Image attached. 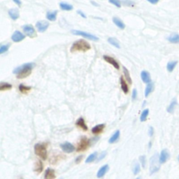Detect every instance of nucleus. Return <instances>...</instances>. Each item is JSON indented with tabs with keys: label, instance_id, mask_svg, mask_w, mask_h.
<instances>
[{
	"label": "nucleus",
	"instance_id": "obj_1",
	"mask_svg": "<svg viewBox=\"0 0 179 179\" xmlns=\"http://www.w3.org/2000/svg\"><path fill=\"white\" fill-rule=\"evenodd\" d=\"M34 64L26 63L20 67H17L14 70V73L17 74L16 77L18 79H23L28 77L32 73V69H33Z\"/></svg>",
	"mask_w": 179,
	"mask_h": 179
},
{
	"label": "nucleus",
	"instance_id": "obj_2",
	"mask_svg": "<svg viewBox=\"0 0 179 179\" xmlns=\"http://www.w3.org/2000/svg\"><path fill=\"white\" fill-rule=\"evenodd\" d=\"M91 48L90 43L87 42L85 40L83 39H80L78 41H75L72 45V46L71 47V52H85V51H88Z\"/></svg>",
	"mask_w": 179,
	"mask_h": 179
},
{
	"label": "nucleus",
	"instance_id": "obj_3",
	"mask_svg": "<svg viewBox=\"0 0 179 179\" xmlns=\"http://www.w3.org/2000/svg\"><path fill=\"white\" fill-rule=\"evenodd\" d=\"M34 153L43 160H46L47 159V149L45 145L41 144V143H36L34 146Z\"/></svg>",
	"mask_w": 179,
	"mask_h": 179
},
{
	"label": "nucleus",
	"instance_id": "obj_4",
	"mask_svg": "<svg viewBox=\"0 0 179 179\" xmlns=\"http://www.w3.org/2000/svg\"><path fill=\"white\" fill-rule=\"evenodd\" d=\"M150 173L153 174L159 171L160 168V162L159 160V156L157 154H155L150 159Z\"/></svg>",
	"mask_w": 179,
	"mask_h": 179
},
{
	"label": "nucleus",
	"instance_id": "obj_5",
	"mask_svg": "<svg viewBox=\"0 0 179 179\" xmlns=\"http://www.w3.org/2000/svg\"><path fill=\"white\" fill-rule=\"evenodd\" d=\"M90 146V141L87 137L83 136L80 138L77 147V151L78 152H83L87 150Z\"/></svg>",
	"mask_w": 179,
	"mask_h": 179
},
{
	"label": "nucleus",
	"instance_id": "obj_6",
	"mask_svg": "<svg viewBox=\"0 0 179 179\" xmlns=\"http://www.w3.org/2000/svg\"><path fill=\"white\" fill-rule=\"evenodd\" d=\"M72 34L74 35L81 36L84 37L85 39H87L93 40V41H95L99 40V38H98V37L95 36V35L92 34L88 33V32H85L83 31H79V30H72Z\"/></svg>",
	"mask_w": 179,
	"mask_h": 179
},
{
	"label": "nucleus",
	"instance_id": "obj_7",
	"mask_svg": "<svg viewBox=\"0 0 179 179\" xmlns=\"http://www.w3.org/2000/svg\"><path fill=\"white\" fill-rule=\"evenodd\" d=\"M22 30H23L24 32L28 36L33 38L36 36V31H35V29L34 28V27L32 25H26L22 26Z\"/></svg>",
	"mask_w": 179,
	"mask_h": 179
},
{
	"label": "nucleus",
	"instance_id": "obj_8",
	"mask_svg": "<svg viewBox=\"0 0 179 179\" xmlns=\"http://www.w3.org/2000/svg\"><path fill=\"white\" fill-rule=\"evenodd\" d=\"M49 27V22L46 21V20H41V21H38L36 24V27L39 32L42 33L46 31V30Z\"/></svg>",
	"mask_w": 179,
	"mask_h": 179
},
{
	"label": "nucleus",
	"instance_id": "obj_9",
	"mask_svg": "<svg viewBox=\"0 0 179 179\" xmlns=\"http://www.w3.org/2000/svg\"><path fill=\"white\" fill-rule=\"evenodd\" d=\"M60 148H62V150L64 152L67 153H72L75 151V147H74V146H73L72 143L69 142L62 143V144L60 145Z\"/></svg>",
	"mask_w": 179,
	"mask_h": 179
},
{
	"label": "nucleus",
	"instance_id": "obj_10",
	"mask_svg": "<svg viewBox=\"0 0 179 179\" xmlns=\"http://www.w3.org/2000/svg\"><path fill=\"white\" fill-rule=\"evenodd\" d=\"M25 38V35L22 34V32L20 31H16L13 34L12 36H11V39L14 41V42H20L22 41Z\"/></svg>",
	"mask_w": 179,
	"mask_h": 179
},
{
	"label": "nucleus",
	"instance_id": "obj_11",
	"mask_svg": "<svg viewBox=\"0 0 179 179\" xmlns=\"http://www.w3.org/2000/svg\"><path fill=\"white\" fill-rule=\"evenodd\" d=\"M104 59L106 61V62L108 63L111 64V65L113 66V67H115L116 69H119L120 68V66H119V64L118 63L117 61L114 58L110 57V56H108V55H104Z\"/></svg>",
	"mask_w": 179,
	"mask_h": 179
},
{
	"label": "nucleus",
	"instance_id": "obj_12",
	"mask_svg": "<svg viewBox=\"0 0 179 179\" xmlns=\"http://www.w3.org/2000/svg\"><path fill=\"white\" fill-rule=\"evenodd\" d=\"M169 154L168 151L167 149H164L161 151L160 155L159 156V160L161 164H164L167 162V159H169Z\"/></svg>",
	"mask_w": 179,
	"mask_h": 179
},
{
	"label": "nucleus",
	"instance_id": "obj_13",
	"mask_svg": "<svg viewBox=\"0 0 179 179\" xmlns=\"http://www.w3.org/2000/svg\"><path fill=\"white\" fill-rule=\"evenodd\" d=\"M9 15L11 17V18L14 20H16L20 17V14H19V10L17 8H14L9 11Z\"/></svg>",
	"mask_w": 179,
	"mask_h": 179
},
{
	"label": "nucleus",
	"instance_id": "obj_14",
	"mask_svg": "<svg viewBox=\"0 0 179 179\" xmlns=\"http://www.w3.org/2000/svg\"><path fill=\"white\" fill-rule=\"evenodd\" d=\"M76 125L77 127L82 129V130H84V131H88V127L87 126L86 124H85L84 119H83V118H80L78 119L76 122Z\"/></svg>",
	"mask_w": 179,
	"mask_h": 179
},
{
	"label": "nucleus",
	"instance_id": "obj_15",
	"mask_svg": "<svg viewBox=\"0 0 179 179\" xmlns=\"http://www.w3.org/2000/svg\"><path fill=\"white\" fill-rule=\"evenodd\" d=\"M141 77L143 83H148L151 82V75H150L149 72H147V71H142L141 73Z\"/></svg>",
	"mask_w": 179,
	"mask_h": 179
},
{
	"label": "nucleus",
	"instance_id": "obj_16",
	"mask_svg": "<svg viewBox=\"0 0 179 179\" xmlns=\"http://www.w3.org/2000/svg\"><path fill=\"white\" fill-rule=\"evenodd\" d=\"M109 169V167L108 164H105V165H104L103 167H101V168L99 169V170L98 171L97 174V178H102V177L106 174V172H108Z\"/></svg>",
	"mask_w": 179,
	"mask_h": 179
},
{
	"label": "nucleus",
	"instance_id": "obj_17",
	"mask_svg": "<svg viewBox=\"0 0 179 179\" xmlns=\"http://www.w3.org/2000/svg\"><path fill=\"white\" fill-rule=\"evenodd\" d=\"M44 178L46 179H53L55 178V173L54 169L48 168L45 172Z\"/></svg>",
	"mask_w": 179,
	"mask_h": 179
},
{
	"label": "nucleus",
	"instance_id": "obj_18",
	"mask_svg": "<svg viewBox=\"0 0 179 179\" xmlns=\"http://www.w3.org/2000/svg\"><path fill=\"white\" fill-rule=\"evenodd\" d=\"M57 11H48L46 14V18L50 21H55L57 19Z\"/></svg>",
	"mask_w": 179,
	"mask_h": 179
},
{
	"label": "nucleus",
	"instance_id": "obj_19",
	"mask_svg": "<svg viewBox=\"0 0 179 179\" xmlns=\"http://www.w3.org/2000/svg\"><path fill=\"white\" fill-rule=\"evenodd\" d=\"M104 127H105V125H104V124L97 125L92 129V132H93L94 134H100L101 132H102L103 130H104Z\"/></svg>",
	"mask_w": 179,
	"mask_h": 179
},
{
	"label": "nucleus",
	"instance_id": "obj_20",
	"mask_svg": "<svg viewBox=\"0 0 179 179\" xmlns=\"http://www.w3.org/2000/svg\"><path fill=\"white\" fill-rule=\"evenodd\" d=\"M168 41L172 43H179V34L176 33L172 34L168 37Z\"/></svg>",
	"mask_w": 179,
	"mask_h": 179
},
{
	"label": "nucleus",
	"instance_id": "obj_21",
	"mask_svg": "<svg viewBox=\"0 0 179 179\" xmlns=\"http://www.w3.org/2000/svg\"><path fill=\"white\" fill-rule=\"evenodd\" d=\"M113 22H114V24H115V25L118 27V28L121 29V30L125 29V24H124L123 22H122L120 19H119L118 18L114 17L113 18Z\"/></svg>",
	"mask_w": 179,
	"mask_h": 179
},
{
	"label": "nucleus",
	"instance_id": "obj_22",
	"mask_svg": "<svg viewBox=\"0 0 179 179\" xmlns=\"http://www.w3.org/2000/svg\"><path fill=\"white\" fill-rule=\"evenodd\" d=\"M43 166L42 162L41 161L38 160L37 162H36V163L34 164V171L36 173L40 174L41 172L43 171Z\"/></svg>",
	"mask_w": 179,
	"mask_h": 179
},
{
	"label": "nucleus",
	"instance_id": "obj_23",
	"mask_svg": "<svg viewBox=\"0 0 179 179\" xmlns=\"http://www.w3.org/2000/svg\"><path fill=\"white\" fill-rule=\"evenodd\" d=\"M59 7L60 9H62V11H72L73 9V6L72 4H69L68 3H66V2H61L59 4Z\"/></svg>",
	"mask_w": 179,
	"mask_h": 179
},
{
	"label": "nucleus",
	"instance_id": "obj_24",
	"mask_svg": "<svg viewBox=\"0 0 179 179\" xmlns=\"http://www.w3.org/2000/svg\"><path fill=\"white\" fill-rule=\"evenodd\" d=\"M119 137H120V131H119V130H117V131L112 135V136L109 138V143H116V141L119 139Z\"/></svg>",
	"mask_w": 179,
	"mask_h": 179
},
{
	"label": "nucleus",
	"instance_id": "obj_25",
	"mask_svg": "<svg viewBox=\"0 0 179 179\" xmlns=\"http://www.w3.org/2000/svg\"><path fill=\"white\" fill-rule=\"evenodd\" d=\"M120 85H121V89L122 90V91H123V93H125V94H127L129 92L128 86H127L126 82L125 81V80H124L122 77L120 78Z\"/></svg>",
	"mask_w": 179,
	"mask_h": 179
},
{
	"label": "nucleus",
	"instance_id": "obj_26",
	"mask_svg": "<svg viewBox=\"0 0 179 179\" xmlns=\"http://www.w3.org/2000/svg\"><path fill=\"white\" fill-rule=\"evenodd\" d=\"M108 42H109L110 44L112 45V46H115L116 48H120V43L119 41L116 39V38H113V37H110V38L108 39Z\"/></svg>",
	"mask_w": 179,
	"mask_h": 179
},
{
	"label": "nucleus",
	"instance_id": "obj_27",
	"mask_svg": "<svg viewBox=\"0 0 179 179\" xmlns=\"http://www.w3.org/2000/svg\"><path fill=\"white\" fill-rule=\"evenodd\" d=\"M153 87L154 86H153V84L152 83H151V82H150V83H147L146 90H145V97H148V95H149L151 93H152V91L153 90Z\"/></svg>",
	"mask_w": 179,
	"mask_h": 179
},
{
	"label": "nucleus",
	"instance_id": "obj_28",
	"mask_svg": "<svg viewBox=\"0 0 179 179\" xmlns=\"http://www.w3.org/2000/svg\"><path fill=\"white\" fill-rule=\"evenodd\" d=\"M176 104H177L176 99H174L172 102H171V104H169L168 108H167V112L170 113H173L174 111V109H175V106H176Z\"/></svg>",
	"mask_w": 179,
	"mask_h": 179
},
{
	"label": "nucleus",
	"instance_id": "obj_29",
	"mask_svg": "<svg viewBox=\"0 0 179 179\" xmlns=\"http://www.w3.org/2000/svg\"><path fill=\"white\" fill-rule=\"evenodd\" d=\"M177 63H178L177 61H171V62H168V64H167V67L168 72H173L174 69H175Z\"/></svg>",
	"mask_w": 179,
	"mask_h": 179
},
{
	"label": "nucleus",
	"instance_id": "obj_30",
	"mask_svg": "<svg viewBox=\"0 0 179 179\" xmlns=\"http://www.w3.org/2000/svg\"><path fill=\"white\" fill-rule=\"evenodd\" d=\"M12 88V85L8 83H0V91L2 90H11Z\"/></svg>",
	"mask_w": 179,
	"mask_h": 179
},
{
	"label": "nucleus",
	"instance_id": "obj_31",
	"mask_svg": "<svg viewBox=\"0 0 179 179\" xmlns=\"http://www.w3.org/2000/svg\"><path fill=\"white\" fill-rule=\"evenodd\" d=\"M123 73H124V75H125V78H126V80L128 81V83H130V84H132V78H131V77H130L129 71L127 70V69L125 67H123Z\"/></svg>",
	"mask_w": 179,
	"mask_h": 179
},
{
	"label": "nucleus",
	"instance_id": "obj_32",
	"mask_svg": "<svg viewBox=\"0 0 179 179\" xmlns=\"http://www.w3.org/2000/svg\"><path fill=\"white\" fill-rule=\"evenodd\" d=\"M148 114H149V109H145V110H143L142 113H141V117H140V120H141V122L146 121V119H147Z\"/></svg>",
	"mask_w": 179,
	"mask_h": 179
},
{
	"label": "nucleus",
	"instance_id": "obj_33",
	"mask_svg": "<svg viewBox=\"0 0 179 179\" xmlns=\"http://www.w3.org/2000/svg\"><path fill=\"white\" fill-rule=\"evenodd\" d=\"M97 157V152L93 153V154L90 155L89 157L87 158L86 160H85V162H86V163H90V162H93V161H95V159H96Z\"/></svg>",
	"mask_w": 179,
	"mask_h": 179
},
{
	"label": "nucleus",
	"instance_id": "obj_34",
	"mask_svg": "<svg viewBox=\"0 0 179 179\" xmlns=\"http://www.w3.org/2000/svg\"><path fill=\"white\" fill-rule=\"evenodd\" d=\"M19 90H20V91L22 93H27L31 90V87L25 86V85L21 84L19 86Z\"/></svg>",
	"mask_w": 179,
	"mask_h": 179
},
{
	"label": "nucleus",
	"instance_id": "obj_35",
	"mask_svg": "<svg viewBox=\"0 0 179 179\" xmlns=\"http://www.w3.org/2000/svg\"><path fill=\"white\" fill-rule=\"evenodd\" d=\"M9 47H10V43L6 45H2V46H0V55L6 53L9 50Z\"/></svg>",
	"mask_w": 179,
	"mask_h": 179
},
{
	"label": "nucleus",
	"instance_id": "obj_36",
	"mask_svg": "<svg viewBox=\"0 0 179 179\" xmlns=\"http://www.w3.org/2000/svg\"><path fill=\"white\" fill-rule=\"evenodd\" d=\"M140 171H141V168H140V164L138 163H136L135 164L134 167L133 168V173L134 175H137L138 173L140 172Z\"/></svg>",
	"mask_w": 179,
	"mask_h": 179
},
{
	"label": "nucleus",
	"instance_id": "obj_37",
	"mask_svg": "<svg viewBox=\"0 0 179 179\" xmlns=\"http://www.w3.org/2000/svg\"><path fill=\"white\" fill-rule=\"evenodd\" d=\"M109 1L111 4L115 5L116 7H121V2H120V0H109Z\"/></svg>",
	"mask_w": 179,
	"mask_h": 179
},
{
	"label": "nucleus",
	"instance_id": "obj_38",
	"mask_svg": "<svg viewBox=\"0 0 179 179\" xmlns=\"http://www.w3.org/2000/svg\"><path fill=\"white\" fill-rule=\"evenodd\" d=\"M122 4L127 6H133L134 5V2L131 0H122Z\"/></svg>",
	"mask_w": 179,
	"mask_h": 179
},
{
	"label": "nucleus",
	"instance_id": "obj_39",
	"mask_svg": "<svg viewBox=\"0 0 179 179\" xmlns=\"http://www.w3.org/2000/svg\"><path fill=\"white\" fill-rule=\"evenodd\" d=\"M139 160H140V162H141L142 167H143V168H144L145 166H146V156H144V155L140 156V157H139Z\"/></svg>",
	"mask_w": 179,
	"mask_h": 179
},
{
	"label": "nucleus",
	"instance_id": "obj_40",
	"mask_svg": "<svg viewBox=\"0 0 179 179\" xmlns=\"http://www.w3.org/2000/svg\"><path fill=\"white\" fill-rule=\"evenodd\" d=\"M137 97V90L136 89H134L133 91H132V100H135Z\"/></svg>",
	"mask_w": 179,
	"mask_h": 179
},
{
	"label": "nucleus",
	"instance_id": "obj_41",
	"mask_svg": "<svg viewBox=\"0 0 179 179\" xmlns=\"http://www.w3.org/2000/svg\"><path fill=\"white\" fill-rule=\"evenodd\" d=\"M153 133H154V130H153V127H150L149 130H148V134H149L150 136H152L153 135Z\"/></svg>",
	"mask_w": 179,
	"mask_h": 179
},
{
	"label": "nucleus",
	"instance_id": "obj_42",
	"mask_svg": "<svg viewBox=\"0 0 179 179\" xmlns=\"http://www.w3.org/2000/svg\"><path fill=\"white\" fill-rule=\"evenodd\" d=\"M106 152H103L102 153H101V154L100 155V156H99V157L98 158V161H100L103 159V158H104V157L106 156Z\"/></svg>",
	"mask_w": 179,
	"mask_h": 179
},
{
	"label": "nucleus",
	"instance_id": "obj_43",
	"mask_svg": "<svg viewBox=\"0 0 179 179\" xmlns=\"http://www.w3.org/2000/svg\"><path fill=\"white\" fill-rule=\"evenodd\" d=\"M77 13H78V15H80V16H81V17H83V18H86V16H85V14L83 12V11L78 10V11H77Z\"/></svg>",
	"mask_w": 179,
	"mask_h": 179
},
{
	"label": "nucleus",
	"instance_id": "obj_44",
	"mask_svg": "<svg viewBox=\"0 0 179 179\" xmlns=\"http://www.w3.org/2000/svg\"><path fill=\"white\" fill-rule=\"evenodd\" d=\"M13 1H14V2L16 3L18 6H21V1H20V0H13Z\"/></svg>",
	"mask_w": 179,
	"mask_h": 179
},
{
	"label": "nucleus",
	"instance_id": "obj_45",
	"mask_svg": "<svg viewBox=\"0 0 179 179\" xmlns=\"http://www.w3.org/2000/svg\"><path fill=\"white\" fill-rule=\"evenodd\" d=\"M147 1H148V2L151 3V4H157L158 1H159V0H147Z\"/></svg>",
	"mask_w": 179,
	"mask_h": 179
},
{
	"label": "nucleus",
	"instance_id": "obj_46",
	"mask_svg": "<svg viewBox=\"0 0 179 179\" xmlns=\"http://www.w3.org/2000/svg\"><path fill=\"white\" fill-rule=\"evenodd\" d=\"M83 159V156H79V157L77 158L76 159V162H77V163H79V162H80L81 159Z\"/></svg>",
	"mask_w": 179,
	"mask_h": 179
},
{
	"label": "nucleus",
	"instance_id": "obj_47",
	"mask_svg": "<svg viewBox=\"0 0 179 179\" xmlns=\"http://www.w3.org/2000/svg\"><path fill=\"white\" fill-rule=\"evenodd\" d=\"M91 4H93V5H95V6H99V4H97V3H96V2H95V1H91Z\"/></svg>",
	"mask_w": 179,
	"mask_h": 179
},
{
	"label": "nucleus",
	"instance_id": "obj_48",
	"mask_svg": "<svg viewBox=\"0 0 179 179\" xmlns=\"http://www.w3.org/2000/svg\"><path fill=\"white\" fill-rule=\"evenodd\" d=\"M145 104H146V101H143V107H144V105H145Z\"/></svg>",
	"mask_w": 179,
	"mask_h": 179
},
{
	"label": "nucleus",
	"instance_id": "obj_49",
	"mask_svg": "<svg viewBox=\"0 0 179 179\" xmlns=\"http://www.w3.org/2000/svg\"><path fill=\"white\" fill-rule=\"evenodd\" d=\"M178 161H179V155H178Z\"/></svg>",
	"mask_w": 179,
	"mask_h": 179
}]
</instances>
